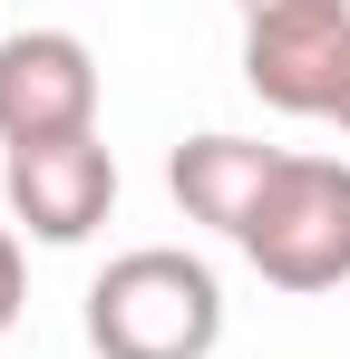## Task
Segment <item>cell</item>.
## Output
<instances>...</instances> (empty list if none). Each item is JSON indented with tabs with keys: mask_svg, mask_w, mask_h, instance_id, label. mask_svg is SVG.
Instances as JSON below:
<instances>
[{
	"mask_svg": "<svg viewBox=\"0 0 350 359\" xmlns=\"http://www.w3.org/2000/svg\"><path fill=\"white\" fill-rule=\"evenodd\" d=\"M224 340V282L205 252L136 243L88 282V350L98 359H214Z\"/></svg>",
	"mask_w": 350,
	"mask_h": 359,
	"instance_id": "6da1fadb",
	"label": "cell"
},
{
	"mask_svg": "<svg viewBox=\"0 0 350 359\" xmlns=\"http://www.w3.org/2000/svg\"><path fill=\"white\" fill-rule=\"evenodd\" d=\"M233 243L273 292H341L350 282V165L341 156H292Z\"/></svg>",
	"mask_w": 350,
	"mask_h": 359,
	"instance_id": "7a4b0ae2",
	"label": "cell"
},
{
	"mask_svg": "<svg viewBox=\"0 0 350 359\" xmlns=\"http://www.w3.org/2000/svg\"><path fill=\"white\" fill-rule=\"evenodd\" d=\"M98 136V49L78 29H10L0 39V146Z\"/></svg>",
	"mask_w": 350,
	"mask_h": 359,
	"instance_id": "3957f363",
	"label": "cell"
},
{
	"mask_svg": "<svg viewBox=\"0 0 350 359\" xmlns=\"http://www.w3.org/2000/svg\"><path fill=\"white\" fill-rule=\"evenodd\" d=\"M0 194H10V224H30L39 243H88L117 204V156H108V136L0 146Z\"/></svg>",
	"mask_w": 350,
	"mask_h": 359,
	"instance_id": "277c9868",
	"label": "cell"
},
{
	"mask_svg": "<svg viewBox=\"0 0 350 359\" xmlns=\"http://www.w3.org/2000/svg\"><path fill=\"white\" fill-rule=\"evenodd\" d=\"M350 59V10H311V20H253L243 29V88L273 117H331Z\"/></svg>",
	"mask_w": 350,
	"mask_h": 359,
	"instance_id": "5b68a950",
	"label": "cell"
},
{
	"mask_svg": "<svg viewBox=\"0 0 350 359\" xmlns=\"http://www.w3.org/2000/svg\"><path fill=\"white\" fill-rule=\"evenodd\" d=\"M283 165H292V146H263V136H224V126H214V136H185L166 156V184H175V204H185L195 224H214V233L233 243L253 224V204L273 194Z\"/></svg>",
	"mask_w": 350,
	"mask_h": 359,
	"instance_id": "8992f818",
	"label": "cell"
},
{
	"mask_svg": "<svg viewBox=\"0 0 350 359\" xmlns=\"http://www.w3.org/2000/svg\"><path fill=\"white\" fill-rule=\"evenodd\" d=\"M20 301H30V262H20V233L0 224V340L20 330Z\"/></svg>",
	"mask_w": 350,
	"mask_h": 359,
	"instance_id": "52a82bcc",
	"label": "cell"
},
{
	"mask_svg": "<svg viewBox=\"0 0 350 359\" xmlns=\"http://www.w3.org/2000/svg\"><path fill=\"white\" fill-rule=\"evenodd\" d=\"M233 10L253 29V20H311V10H350V0H233Z\"/></svg>",
	"mask_w": 350,
	"mask_h": 359,
	"instance_id": "ba28073f",
	"label": "cell"
},
{
	"mask_svg": "<svg viewBox=\"0 0 350 359\" xmlns=\"http://www.w3.org/2000/svg\"><path fill=\"white\" fill-rule=\"evenodd\" d=\"M331 126L350 136V59H341V97H331Z\"/></svg>",
	"mask_w": 350,
	"mask_h": 359,
	"instance_id": "9c48e42d",
	"label": "cell"
}]
</instances>
